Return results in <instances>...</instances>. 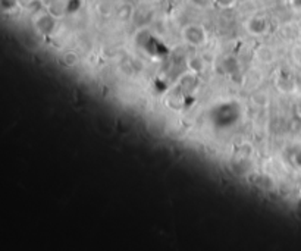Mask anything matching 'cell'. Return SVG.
I'll use <instances>...</instances> for the list:
<instances>
[{
  "label": "cell",
  "instance_id": "52a82bcc",
  "mask_svg": "<svg viewBox=\"0 0 301 251\" xmlns=\"http://www.w3.org/2000/svg\"><path fill=\"white\" fill-rule=\"evenodd\" d=\"M187 1L190 3V6L200 9V10H207L216 6V0H187Z\"/></svg>",
  "mask_w": 301,
  "mask_h": 251
},
{
  "label": "cell",
  "instance_id": "5b68a950",
  "mask_svg": "<svg viewBox=\"0 0 301 251\" xmlns=\"http://www.w3.org/2000/svg\"><path fill=\"white\" fill-rule=\"evenodd\" d=\"M134 16V6L129 3H122L116 7V18L118 21H121L122 24L128 22Z\"/></svg>",
  "mask_w": 301,
  "mask_h": 251
},
{
  "label": "cell",
  "instance_id": "277c9868",
  "mask_svg": "<svg viewBox=\"0 0 301 251\" xmlns=\"http://www.w3.org/2000/svg\"><path fill=\"white\" fill-rule=\"evenodd\" d=\"M187 68H188V71L193 75H200V74H203L206 71L207 63H206V60L201 56L196 54V56H190L187 59Z\"/></svg>",
  "mask_w": 301,
  "mask_h": 251
},
{
  "label": "cell",
  "instance_id": "7a4b0ae2",
  "mask_svg": "<svg viewBox=\"0 0 301 251\" xmlns=\"http://www.w3.org/2000/svg\"><path fill=\"white\" fill-rule=\"evenodd\" d=\"M181 39L187 46L201 47L207 43V30L201 24H187L181 30Z\"/></svg>",
  "mask_w": 301,
  "mask_h": 251
},
{
  "label": "cell",
  "instance_id": "8992f818",
  "mask_svg": "<svg viewBox=\"0 0 301 251\" xmlns=\"http://www.w3.org/2000/svg\"><path fill=\"white\" fill-rule=\"evenodd\" d=\"M60 59H62V63L66 68H77L80 65V62H81L80 54L77 51H74V50H66L65 53H62Z\"/></svg>",
  "mask_w": 301,
  "mask_h": 251
},
{
  "label": "cell",
  "instance_id": "ba28073f",
  "mask_svg": "<svg viewBox=\"0 0 301 251\" xmlns=\"http://www.w3.org/2000/svg\"><path fill=\"white\" fill-rule=\"evenodd\" d=\"M237 4V0H216V6L222 9H232Z\"/></svg>",
  "mask_w": 301,
  "mask_h": 251
},
{
  "label": "cell",
  "instance_id": "3957f363",
  "mask_svg": "<svg viewBox=\"0 0 301 251\" xmlns=\"http://www.w3.org/2000/svg\"><path fill=\"white\" fill-rule=\"evenodd\" d=\"M244 28H246V31H247L250 36L260 37V36H264V34L269 31L270 25H269V21H267L264 16H261V15H253V16H250V18L246 21Z\"/></svg>",
  "mask_w": 301,
  "mask_h": 251
},
{
  "label": "cell",
  "instance_id": "6da1fadb",
  "mask_svg": "<svg viewBox=\"0 0 301 251\" xmlns=\"http://www.w3.org/2000/svg\"><path fill=\"white\" fill-rule=\"evenodd\" d=\"M31 24H33L34 31L39 36L50 37L56 33V30L59 27V18L54 16L49 9H44V10H40V12L33 15Z\"/></svg>",
  "mask_w": 301,
  "mask_h": 251
}]
</instances>
